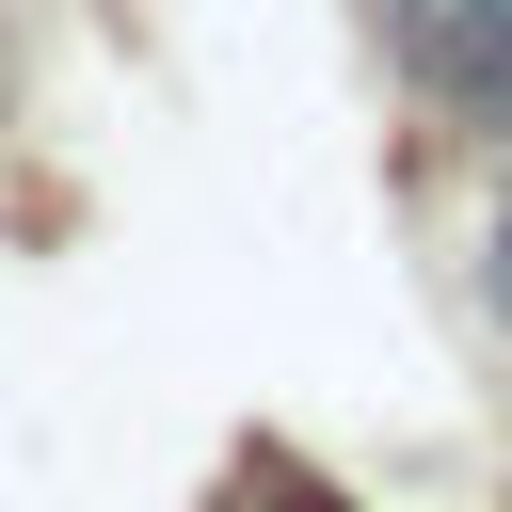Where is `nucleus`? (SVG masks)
Returning <instances> with one entry per match:
<instances>
[{"mask_svg": "<svg viewBox=\"0 0 512 512\" xmlns=\"http://www.w3.org/2000/svg\"><path fill=\"white\" fill-rule=\"evenodd\" d=\"M496 320H512V208H496Z\"/></svg>", "mask_w": 512, "mask_h": 512, "instance_id": "obj_2", "label": "nucleus"}, {"mask_svg": "<svg viewBox=\"0 0 512 512\" xmlns=\"http://www.w3.org/2000/svg\"><path fill=\"white\" fill-rule=\"evenodd\" d=\"M384 16H400V64H416L464 128L512 144V0H384Z\"/></svg>", "mask_w": 512, "mask_h": 512, "instance_id": "obj_1", "label": "nucleus"}]
</instances>
